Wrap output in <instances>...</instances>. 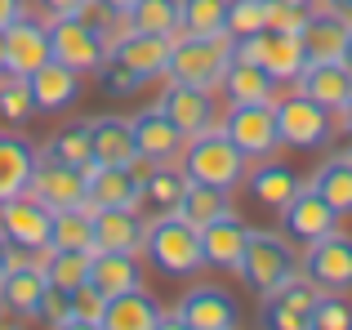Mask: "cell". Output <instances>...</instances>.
Instances as JSON below:
<instances>
[{"label":"cell","instance_id":"6da1fadb","mask_svg":"<svg viewBox=\"0 0 352 330\" xmlns=\"http://www.w3.org/2000/svg\"><path fill=\"white\" fill-rule=\"evenodd\" d=\"M143 254L161 277H197L206 268L201 254V228H192L179 210H156V219L147 223V241Z\"/></svg>","mask_w":352,"mask_h":330},{"label":"cell","instance_id":"7a4b0ae2","mask_svg":"<svg viewBox=\"0 0 352 330\" xmlns=\"http://www.w3.org/2000/svg\"><path fill=\"white\" fill-rule=\"evenodd\" d=\"M299 250L285 232H272V228H250L245 254L236 263V277L245 281L250 295L267 299L272 290H281L290 277H299Z\"/></svg>","mask_w":352,"mask_h":330},{"label":"cell","instance_id":"3957f363","mask_svg":"<svg viewBox=\"0 0 352 330\" xmlns=\"http://www.w3.org/2000/svg\"><path fill=\"white\" fill-rule=\"evenodd\" d=\"M232 63V36L214 32V36H197V32H179L170 45V67L165 80H179V85H197L219 94L223 85V72Z\"/></svg>","mask_w":352,"mask_h":330},{"label":"cell","instance_id":"277c9868","mask_svg":"<svg viewBox=\"0 0 352 330\" xmlns=\"http://www.w3.org/2000/svg\"><path fill=\"white\" fill-rule=\"evenodd\" d=\"M179 165L188 170L192 183H210V188H223V192H236L245 183V170H250V161L241 157V148L223 134V125H210V130L192 134Z\"/></svg>","mask_w":352,"mask_h":330},{"label":"cell","instance_id":"5b68a950","mask_svg":"<svg viewBox=\"0 0 352 330\" xmlns=\"http://www.w3.org/2000/svg\"><path fill=\"white\" fill-rule=\"evenodd\" d=\"M276 130H281V148L294 152H321L339 139V116L321 107L308 94H276Z\"/></svg>","mask_w":352,"mask_h":330},{"label":"cell","instance_id":"8992f818","mask_svg":"<svg viewBox=\"0 0 352 330\" xmlns=\"http://www.w3.org/2000/svg\"><path fill=\"white\" fill-rule=\"evenodd\" d=\"M232 54H236V58L258 63L276 85H294V76H299L303 63H308V50H303L299 32H272V27L232 41Z\"/></svg>","mask_w":352,"mask_h":330},{"label":"cell","instance_id":"52a82bcc","mask_svg":"<svg viewBox=\"0 0 352 330\" xmlns=\"http://www.w3.org/2000/svg\"><path fill=\"white\" fill-rule=\"evenodd\" d=\"M223 134L241 148L245 161H263L281 152V130H276V107L272 103H228Z\"/></svg>","mask_w":352,"mask_h":330},{"label":"cell","instance_id":"ba28073f","mask_svg":"<svg viewBox=\"0 0 352 330\" xmlns=\"http://www.w3.org/2000/svg\"><path fill=\"white\" fill-rule=\"evenodd\" d=\"M299 268H303L308 281H317V290L352 295V232L335 228V232L308 241L303 254H299Z\"/></svg>","mask_w":352,"mask_h":330},{"label":"cell","instance_id":"9c48e42d","mask_svg":"<svg viewBox=\"0 0 352 330\" xmlns=\"http://www.w3.org/2000/svg\"><path fill=\"white\" fill-rule=\"evenodd\" d=\"M50 50H54L58 63L76 67L80 76H94L107 63L112 45H107V36L98 32V27L80 23V18H50Z\"/></svg>","mask_w":352,"mask_h":330},{"label":"cell","instance_id":"30bf717a","mask_svg":"<svg viewBox=\"0 0 352 330\" xmlns=\"http://www.w3.org/2000/svg\"><path fill=\"white\" fill-rule=\"evenodd\" d=\"M174 317L188 330H236L241 326V304L228 286H214V281H201L188 295L174 304Z\"/></svg>","mask_w":352,"mask_h":330},{"label":"cell","instance_id":"8fae6325","mask_svg":"<svg viewBox=\"0 0 352 330\" xmlns=\"http://www.w3.org/2000/svg\"><path fill=\"white\" fill-rule=\"evenodd\" d=\"M50 223H54V210L41 197H32V192H18V197L0 201V232L23 254H41L50 245Z\"/></svg>","mask_w":352,"mask_h":330},{"label":"cell","instance_id":"7c38bea8","mask_svg":"<svg viewBox=\"0 0 352 330\" xmlns=\"http://www.w3.org/2000/svg\"><path fill=\"white\" fill-rule=\"evenodd\" d=\"M45 290H50V277H45L41 254H32V259L18 254L5 268V277H0V308H9V313L23 317V322H41Z\"/></svg>","mask_w":352,"mask_h":330},{"label":"cell","instance_id":"4fadbf2b","mask_svg":"<svg viewBox=\"0 0 352 330\" xmlns=\"http://www.w3.org/2000/svg\"><path fill=\"white\" fill-rule=\"evenodd\" d=\"M276 214H281V232L290 236L294 245H308V241H317V236H326V232H335V228H339L335 206H330L312 183H303V188L294 192Z\"/></svg>","mask_w":352,"mask_h":330},{"label":"cell","instance_id":"5bb4252c","mask_svg":"<svg viewBox=\"0 0 352 330\" xmlns=\"http://www.w3.org/2000/svg\"><path fill=\"white\" fill-rule=\"evenodd\" d=\"M317 281H308L299 272V277H290L281 290H272V295L263 299V308H258V326L267 330H312V304H317Z\"/></svg>","mask_w":352,"mask_h":330},{"label":"cell","instance_id":"9a60e30c","mask_svg":"<svg viewBox=\"0 0 352 330\" xmlns=\"http://www.w3.org/2000/svg\"><path fill=\"white\" fill-rule=\"evenodd\" d=\"M45 58H54L50 50V23L23 14L5 27V72L9 76H32Z\"/></svg>","mask_w":352,"mask_h":330},{"label":"cell","instance_id":"2e32d148","mask_svg":"<svg viewBox=\"0 0 352 330\" xmlns=\"http://www.w3.org/2000/svg\"><path fill=\"white\" fill-rule=\"evenodd\" d=\"M156 107H161L165 116H170L174 125H179L183 134H201L210 130V125H219V107H214V94L210 89H197V85H179V80H165L161 98H156Z\"/></svg>","mask_w":352,"mask_h":330},{"label":"cell","instance_id":"e0dca14e","mask_svg":"<svg viewBox=\"0 0 352 330\" xmlns=\"http://www.w3.org/2000/svg\"><path fill=\"white\" fill-rule=\"evenodd\" d=\"M294 89L308 98H317L321 107H330V112H344V103L352 98V67L348 58H312L303 63V72L294 76Z\"/></svg>","mask_w":352,"mask_h":330},{"label":"cell","instance_id":"ac0fdd59","mask_svg":"<svg viewBox=\"0 0 352 330\" xmlns=\"http://www.w3.org/2000/svg\"><path fill=\"white\" fill-rule=\"evenodd\" d=\"M129 121H134L138 157H147V161H156V165L179 161V157H183V148H188V134H183L179 125H174L156 103H152V107H143V112H134Z\"/></svg>","mask_w":352,"mask_h":330},{"label":"cell","instance_id":"d6986e66","mask_svg":"<svg viewBox=\"0 0 352 330\" xmlns=\"http://www.w3.org/2000/svg\"><path fill=\"white\" fill-rule=\"evenodd\" d=\"M32 197H41L50 210H63V206H80L85 201V170L67 161H54V157H36V170H32Z\"/></svg>","mask_w":352,"mask_h":330},{"label":"cell","instance_id":"ffe728a7","mask_svg":"<svg viewBox=\"0 0 352 330\" xmlns=\"http://www.w3.org/2000/svg\"><path fill=\"white\" fill-rule=\"evenodd\" d=\"M245 241H250V223L228 210L219 214L214 223L201 228V254H206V268H219V272H236L241 254H245Z\"/></svg>","mask_w":352,"mask_h":330},{"label":"cell","instance_id":"44dd1931","mask_svg":"<svg viewBox=\"0 0 352 330\" xmlns=\"http://www.w3.org/2000/svg\"><path fill=\"white\" fill-rule=\"evenodd\" d=\"M147 241V219L138 206H103L94 210V250H129L143 254Z\"/></svg>","mask_w":352,"mask_h":330},{"label":"cell","instance_id":"7402d4cb","mask_svg":"<svg viewBox=\"0 0 352 330\" xmlns=\"http://www.w3.org/2000/svg\"><path fill=\"white\" fill-rule=\"evenodd\" d=\"M170 45H174L170 36H152V32H134V27H129V32L112 45V58H120L147 85V80L165 76V67H170Z\"/></svg>","mask_w":352,"mask_h":330},{"label":"cell","instance_id":"603a6c76","mask_svg":"<svg viewBox=\"0 0 352 330\" xmlns=\"http://www.w3.org/2000/svg\"><path fill=\"white\" fill-rule=\"evenodd\" d=\"M27 85H32L36 112H67L80 98V72L67 67V63H58V58H45L41 67L27 76Z\"/></svg>","mask_w":352,"mask_h":330},{"label":"cell","instance_id":"cb8c5ba5","mask_svg":"<svg viewBox=\"0 0 352 330\" xmlns=\"http://www.w3.org/2000/svg\"><path fill=\"white\" fill-rule=\"evenodd\" d=\"M308 179H299V174L290 170L285 161H276V157H263V161H250V170H245V183L241 188L250 192V197L258 201V206H267V210H281L285 201L294 197V192L303 188Z\"/></svg>","mask_w":352,"mask_h":330},{"label":"cell","instance_id":"d4e9b609","mask_svg":"<svg viewBox=\"0 0 352 330\" xmlns=\"http://www.w3.org/2000/svg\"><path fill=\"white\" fill-rule=\"evenodd\" d=\"M165 322V308L152 290L134 286L125 295H112L103 308V330H161Z\"/></svg>","mask_w":352,"mask_h":330},{"label":"cell","instance_id":"484cf974","mask_svg":"<svg viewBox=\"0 0 352 330\" xmlns=\"http://www.w3.org/2000/svg\"><path fill=\"white\" fill-rule=\"evenodd\" d=\"M85 201L94 210L103 206H143V192H138L129 165H85Z\"/></svg>","mask_w":352,"mask_h":330},{"label":"cell","instance_id":"4316f807","mask_svg":"<svg viewBox=\"0 0 352 330\" xmlns=\"http://www.w3.org/2000/svg\"><path fill=\"white\" fill-rule=\"evenodd\" d=\"M89 286L103 299L125 295V290L143 286V259L129 250H94V259H89Z\"/></svg>","mask_w":352,"mask_h":330},{"label":"cell","instance_id":"83f0119b","mask_svg":"<svg viewBox=\"0 0 352 330\" xmlns=\"http://www.w3.org/2000/svg\"><path fill=\"white\" fill-rule=\"evenodd\" d=\"M89 139H94V161L98 165H129L138 157L134 143V121L129 116H89Z\"/></svg>","mask_w":352,"mask_h":330},{"label":"cell","instance_id":"f1b7e54d","mask_svg":"<svg viewBox=\"0 0 352 330\" xmlns=\"http://www.w3.org/2000/svg\"><path fill=\"white\" fill-rule=\"evenodd\" d=\"M348 32H352V18L335 14V9H312L308 23H303V32H299L303 50H308V63L312 58H344Z\"/></svg>","mask_w":352,"mask_h":330},{"label":"cell","instance_id":"f546056e","mask_svg":"<svg viewBox=\"0 0 352 330\" xmlns=\"http://www.w3.org/2000/svg\"><path fill=\"white\" fill-rule=\"evenodd\" d=\"M223 98L228 103H276V80L267 76L258 63H250V58H236L232 54V63H228V72H223Z\"/></svg>","mask_w":352,"mask_h":330},{"label":"cell","instance_id":"4dcf8cb0","mask_svg":"<svg viewBox=\"0 0 352 330\" xmlns=\"http://www.w3.org/2000/svg\"><path fill=\"white\" fill-rule=\"evenodd\" d=\"M32 170H36V148L23 134H0V201L18 197L32 188Z\"/></svg>","mask_w":352,"mask_h":330},{"label":"cell","instance_id":"1f68e13d","mask_svg":"<svg viewBox=\"0 0 352 330\" xmlns=\"http://www.w3.org/2000/svg\"><path fill=\"white\" fill-rule=\"evenodd\" d=\"M308 183L335 206L339 219H352V157L348 152H330V157L312 170Z\"/></svg>","mask_w":352,"mask_h":330},{"label":"cell","instance_id":"d6a6232c","mask_svg":"<svg viewBox=\"0 0 352 330\" xmlns=\"http://www.w3.org/2000/svg\"><path fill=\"white\" fill-rule=\"evenodd\" d=\"M50 250H94V206H63L50 223Z\"/></svg>","mask_w":352,"mask_h":330},{"label":"cell","instance_id":"836d02e7","mask_svg":"<svg viewBox=\"0 0 352 330\" xmlns=\"http://www.w3.org/2000/svg\"><path fill=\"white\" fill-rule=\"evenodd\" d=\"M174 210H179L192 228H206V223H214L219 214H228V210H232V192L188 179V188H183V197H179V206H174Z\"/></svg>","mask_w":352,"mask_h":330},{"label":"cell","instance_id":"e575fe53","mask_svg":"<svg viewBox=\"0 0 352 330\" xmlns=\"http://www.w3.org/2000/svg\"><path fill=\"white\" fill-rule=\"evenodd\" d=\"M41 157H54V161H67L76 170L94 165V139H89V121H63L58 130L50 134Z\"/></svg>","mask_w":352,"mask_h":330},{"label":"cell","instance_id":"d590c367","mask_svg":"<svg viewBox=\"0 0 352 330\" xmlns=\"http://www.w3.org/2000/svg\"><path fill=\"white\" fill-rule=\"evenodd\" d=\"M89 259H94V250H50V245L41 250L45 277H50V286L63 290V295H72L76 286L89 281Z\"/></svg>","mask_w":352,"mask_h":330},{"label":"cell","instance_id":"8d00e7d4","mask_svg":"<svg viewBox=\"0 0 352 330\" xmlns=\"http://www.w3.org/2000/svg\"><path fill=\"white\" fill-rule=\"evenodd\" d=\"M125 23L134 32H152V36H170L174 41L183 32V9H179V0H134Z\"/></svg>","mask_w":352,"mask_h":330},{"label":"cell","instance_id":"74e56055","mask_svg":"<svg viewBox=\"0 0 352 330\" xmlns=\"http://www.w3.org/2000/svg\"><path fill=\"white\" fill-rule=\"evenodd\" d=\"M32 116H36V98H32L27 76L0 72V125L5 130H23V125H32Z\"/></svg>","mask_w":352,"mask_h":330},{"label":"cell","instance_id":"f35d334b","mask_svg":"<svg viewBox=\"0 0 352 330\" xmlns=\"http://www.w3.org/2000/svg\"><path fill=\"white\" fill-rule=\"evenodd\" d=\"M183 188H188V170H183L179 161H165L152 170V179L143 183V206L152 210H174L183 197Z\"/></svg>","mask_w":352,"mask_h":330},{"label":"cell","instance_id":"ab89813d","mask_svg":"<svg viewBox=\"0 0 352 330\" xmlns=\"http://www.w3.org/2000/svg\"><path fill=\"white\" fill-rule=\"evenodd\" d=\"M103 308L107 299L85 281L67 295V313L58 317V330H103Z\"/></svg>","mask_w":352,"mask_h":330},{"label":"cell","instance_id":"60d3db41","mask_svg":"<svg viewBox=\"0 0 352 330\" xmlns=\"http://www.w3.org/2000/svg\"><path fill=\"white\" fill-rule=\"evenodd\" d=\"M179 9H183V32L197 36H214L228 23V0H179Z\"/></svg>","mask_w":352,"mask_h":330},{"label":"cell","instance_id":"b9f144b4","mask_svg":"<svg viewBox=\"0 0 352 330\" xmlns=\"http://www.w3.org/2000/svg\"><path fill=\"white\" fill-rule=\"evenodd\" d=\"M267 27V0H228V23L223 32L241 41V36H254Z\"/></svg>","mask_w":352,"mask_h":330},{"label":"cell","instance_id":"7bdbcfd3","mask_svg":"<svg viewBox=\"0 0 352 330\" xmlns=\"http://www.w3.org/2000/svg\"><path fill=\"white\" fill-rule=\"evenodd\" d=\"M312 330H352L348 295H330V290H321L317 304H312Z\"/></svg>","mask_w":352,"mask_h":330},{"label":"cell","instance_id":"ee69618b","mask_svg":"<svg viewBox=\"0 0 352 330\" xmlns=\"http://www.w3.org/2000/svg\"><path fill=\"white\" fill-rule=\"evenodd\" d=\"M94 76H98V89H103V94H112V98H134L138 89H143V80H138L120 58H112V54H107V63L94 72Z\"/></svg>","mask_w":352,"mask_h":330},{"label":"cell","instance_id":"f6af8a7d","mask_svg":"<svg viewBox=\"0 0 352 330\" xmlns=\"http://www.w3.org/2000/svg\"><path fill=\"white\" fill-rule=\"evenodd\" d=\"M308 14L312 9L290 5V0H267V27H272V32H303Z\"/></svg>","mask_w":352,"mask_h":330},{"label":"cell","instance_id":"bcb514c9","mask_svg":"<svg viewBox=\"0 0 352 330\" xmlns=\"http://www.w3.org/2000/svg\"><path fill=\"white\" fill-rule=\"evenodd\" d=\"M36 5H41L45 18H72L80 5H85V0H36Z\"/></svg>","mask_w":352,"mask_h":330},{"label":"cell","instance_id":"7dc6e473","mask_svg":"<svg viewBox=\"0 0 352 330\" xmlns=\"http://www.w3.org/2000/svg\"><path fill=\"white\" fill-rule=\"evenodd\" d=\"M27 14V0H0V27H9L14 18Z\"/></svg>","mask_w":352,"mask_h":330},{"label":"cell","instance_id":"c3c4849f","mask_svg":"<svg viewBox=\"0 0 352 330\" xmlns=\"http://www.w3.org/2000/svg\"><path fill=\"white\" fill-rule=\"evenodd\" d=\"M18 254H23V250H14V241H9V236L0 232V277H5V268L18 259Z\"/></svg>","mask_w":352,"mask_h":330},{"label":"cell","instance_id":"681fc988","mask_svg":"<svg viewBox=\"0 0 352 330\" xmlns=\"http://www.w3.org/2000/svg\"><path fill=\"white\" fill-rule=\"evenodd\" d=\"M312 9H335V14L352 18V0H312Z\"/></svg>","mask_w":352,"mask_h":330},{"label":"cell","instance_id":"f907efd6","mask_svg":"<svg viewBox=\"0 0 352 330\" xmlns=\"http://www.w3.org/2000/svg\"><path fill=\"white\" fill-rule=\"evenodd\" d=\"M339 130H352V98L344 103V112H339Z\"/></svg>","mask_w":352,"mask_h":330},{"label":"cell","instance_id":"816d5d0a","mask_svg":"<svg viewBox=\"0 0 352 330\" xmlns=\"http://www.w3.org/2000/svg\"><path fill=\"white\" fill-rule=\"evenodd\" d=\"M107 9H116V14H129V5H134V0H103Z\"/></svg>","mask_w":352,"mask_h":330},{"label":"cell","instance_id":"f5cc1de1","mask_svg":"<svg viewBox=\"0 0 352 330\" xmlns=\"http://www.w3.org/2000/svg\"><path fill=\"white\" fill-rule=\"evenodd\" d=\"M0 72H5V27H0Z\"/></svg>","mask_w":352,"mask_h":330},{"label":"cell","instance_id":"db71d44e","mask_svg":"<svg viewBox=\"0 0 352 330\" xmlns=\"http://www.w3.org/2000/svg\"><path fill=\"white\" fill-rule=\"evenodd\" d=\"M339 152H348V157H352V130L344 134V148H339Z\"/></svg>","mask_w":352,"mask_h":330},{"label":"cell","instance_id":"11a10c76","mask_svg":"<svg viewBox=\"0 0 352 330\" xmlns=\"http://www.w3.org/2000/svg\"><path fill=\"white\" fill-rule=\"evenodd\" d=\"M344 58H348V67H352V32H348V50H344Z\"/></svg>","mask_w":352,"mask_h":330},{"label":"cell","instance_id":"9f6ffc18","mask_svg":"<svg viewBox=\"0 0 352 330\" xmlns=\"http://www.w3.org/2000/svg\"><path fill=\"white\" fill-rule=\"evenodd\" d=\"M290 5H303V9H312V0H290Z\"/></svg>","mask_w":352,"mask_h":330},{"label":"cell","instance_id":"6f0895ef","mask_svg":"<svg viewBox=\"0 0 352 330\" xmlns=\"http://www.w3.org/2000/svg\"><path fill=\"white\" fill-rule=\"evenodd\" d=\"M0 313H5V308H0Z\"/></svg>","mask_w":352,"mask_h":330}]
</instances>
